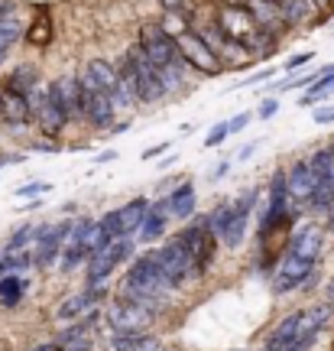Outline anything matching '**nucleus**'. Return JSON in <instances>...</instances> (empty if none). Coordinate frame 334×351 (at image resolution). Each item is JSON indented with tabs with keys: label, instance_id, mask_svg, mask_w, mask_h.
<instances>
[{
	"label": "nucleus",
	"instance_id": "1",
	"mask_svg": "<svg viewBox=\"0 0 334 351\" xmlns=\"http://www.w3.org/2000/svg\"><path fill=\"white\" fill-rule=\"evenodd\" d=\"M172 283H169V276L162 274L159 261H156V251L149 254H140L133 263H130V270L124 274L120 280V300L127 302H143V306H159L162 296H169L172 293Z\"/></svg>",
	"mask_w": 334,
	"mask_h": 351
},
{
	"label": "nucleus",
	"instance_id": "2",
	"mask_svg": "<svg viewBox=\"0 0 334 351\" xmlns=\"http://www.w3.org/2000/svg\"><path fill=\"white\" fill-rule=\"evenodd\" d=\"M140 46L149 56V62L156 65L159 72H185L188 65L179 52V43H175V33L162 20H143L140 23Z\"/></svg>",
	"mask_w": 334,
	"mask_h": 351
},
{
	"label": "nucleus",
	"instance_id": "3",
	"mask_svg": "<svg viewBox=\"0 0 334 351\" xmlns=\"http://www.w3.org/2000/svg\"><path fill=\"white\" fill-rule=\"evenodd\" d=\"M29 104L36 111V124L46 137H59L68 121H72V111H68V98H65V85L62 82H49L46 88H36L29 95Z\"/></svg>",
	"mask_w": 334,
	"mask_h": 351
},
{
	"label": "nucleus",
	"instance_id": "4",
	"mask_svg": "<svg viewBox=\"0 0 334 351\" xmlns=\"http://www.w3.org/2000/svg\"><path fill=\"white\" fill-rule=\"evenodd\" d=\"M175 43H179V52H182L185 65L195 69L198 75H221L224 72V65H221L224 59L195 26H182V29L175 33Z\"/></svg>",
	"mask_w": 334,
	"mask_h": 351
},
{
	"label": "nucleus",
	"instance_id": "5",
	"mask_svg": "<svg viewBox=\"0 0 334 351\" xmlns=\"http://www.w3.org/2000/svg\"><path fill=\"white\" fill-rule=\"evenodd\" d=\"M175 238L182 241L188 247V254H192V261H195V276L208 274L211 261H214V254H218V234L208 228V215H195L192 221H185V228H182Z\"/></svg>",
	"mask_w": 334,
	"mask_h": 351
},
{
	"label": "nucleus",
	"instance_id": "6",
	"mask_svg": "<svg viewBox=\"0 0 334 351\" xmlns=\"http://www.w3.org/2000/svg\"><path fill=\"white\" fill-rule=\"evenodd\" d=\"M136 251L133 238H117L107 247H101L98 254H91V261L85 263V287H104V280L120 267L124 261H130Z\"/></svg>",
	"mask_w": 334,
	"mask_h": 351
},
{
	"label": "nucleus",
	"instance_id": "7",
	"mask_svg": "<svg viewBox=\"0 0 334 351\" xmlns=\"http://www.w3.org/2000/svg\"><path fill=\"white\" fill-rule=\"evenodd\" d=\"M153 319H156V309H153V306L127 302V300L111 302L107 313H104V322L111 326V335H136V332H146V326Z\"/></svg>",
	"mask_w": 334,
	"mask_h": 351
},
{
	"label": "nucleus",
	"instance_id": "8",
	"mask_svg": "<svg viewBox=\"0 0 334 351\" xmlns=\"http://www.w3.org/2000/svg\"><path fill=\"white\" fill-rule=\"evenodd\" d=\"M127 59H130V65H133V72H136V85H140V104H156V101L166 95V85H162L159 69L149 62V56L143 52V46H140V43L127 49Z\"/></svg>",
	"mask_w": 334,
	"mask_h": 351
},
{
	"label": "nucleus",
	"instance_id": "9",
	"mask_svg": "<svg viewBox=\"0 0 334 351\" xmlns=\"http://www.w3.org/2000/svg\"><path fill=\"white\" fill-rule=\"evenodd\" d=\"M156 261H159L162 274L169 276V283H172V287H182L188 276H195V261H192L188 247L179 238L166 241L162 247H156Z\"/></svg>",
	"mask_w": 334,
	"mask_h": 351
},
{
	"label": "nucleus",
	"instance_id": "10",
	"mask_svg": "<svg viewBox=\"0 0 334 351\" xmlns=\"http://www.w3.org/2000/svg\"><path fill=\"white\" fill-rule=\"evenodd\" d=\"M75 231V218H62L55 225H46L42 238L36 241V254H33V267H49L52 261H59L62 251L68 247Z\"/></svg>",
	"mask_w": 334,
	"mask_h": 351
},
{
	"label": "nucleus",
	"instance_id": "11",
	"mask_svg": "<svg viewBox=\"0 0 334 351\" xmlns=\"http://www.w3.org/2000/svg\"><path fill=\"white\" fill-rule=\"evenodd\" d=\"M311 276H315V263L302 261V257L285 251V257L276 267V276H272V293L285 296L289 289H298V287H305V283H311Z\"/></svg>",
	"mask_w": 334,
	"mask_h": 351
},
{
	"label": "nucleus",
	"instance_id": "12",
	"mask_svg": "<svg viewBox=\"0 0 334 351\" xmlns=\"http://www.w3.org/2000/svg\"><path fill=\"white\" fill-rule=\"evenodd\" d=\"M81 82V78H78ZM81 95H85V114H88V124L98 127V130H107V127H117L114 117H117V101H114L111 91H98L81 82Z\"/></svg>",
	"mask_w": 334,
	"mask_h": 351
},
{
	"label": "nucleus",
	"instance_id": "13",
	"mask_svg": "<svg viewBox=\"0 0 334 351\" xmlns=\"http://www.w3.org/2000/svg\"><path fill=\"white\" fill-rule=\"evenodd\" d=\"M257 199H260V189H247V192H240L234 199V221L227 225V231H224L221 244L224 247H240L244 244V238H247V225H250V212H253V205H257Z\"/></svg>",
	"mask_w": 334,
	"mask_h": 351
},
{
	"label": "nucleus",
	"instance_id": "14",
	"mask_svg": "<svg viewBox=\"0 0 334 351\" xmlns=\"http://www.w3.org/2000/svg\"><path fill=\"white\" fill-rule=\"evenodd\" d=\"M0 121L7 127H26L29 121H36V111L29 104V95H20L13 88L0 85Z\"/></svg>",
	"mask_w": 334,
	"mask_h": 351
},
{
	"label": "nucleus",
	"instance_id": "15",
	"mask_svg": "<svg viewBox=\"0 0 334 351\" xmlns=\"http://www.w3.org/2000/svg\"><path fill=\"white\" fill-rule=\"evenodd\" d=\"M104 296H107V289H104V287H85L81 293H75V296H68V300H65L62 306H59V313H55V315H59L62 322L81 319V315L91 313V309H94V306H98V302L104 300Z\"/></svg>",
	"mask_w": 334,
	"mask_h": 351
},
{
	"label": "nucleus",
	"instance_id": "16",
	"mask_svg": "<svg viewBox=\"0 0 334 351\" xmlns=\"http://www.w3.org/2000/svg\"><path fill=\"white\" fill-rule=\"evenodd\" d=\"M298 202H283V205H266V212L260 218V241L276 234L279 228H292L298 221Z\"/></svg>",
	"mask_w": 334,
	"mask_h": 351
},
{
	"label": "nucleus",
	"instance_id": "17",
	"mask_svg": "<svg viewBox=\"0 0 334 351\" xmlns=\"http://www.w3.org/2000/svg\"><path fill=\"white\" fill-rule=\"evenodd\" d=\"M322 244H324V231L318 225H302L289 238V254H296L302 261H318V254H322Z\"/></svg>",
	"mask_w": 334,
	"mask_h": 351
},
{
	"label": "nucleus",
	"instance_id": "18",
	"mask_svg": "<svg viewBox=\"0 0 334 351\" xmlns=\"http://www.w3.org/2000/svg\"><path fill=\"white\" fill-rule=\"evenodd\" d=\"M315 186H318V179L311 173L309 160H298V163L289 166V195H292V202L309 205L311 195H315Z\"/></svg>",
	"mask_w": 334,
	"mask_h": 351
},
{
	"label": "nucleus",
	"instance_id": "19",
	"mask_svg": "<svg viewBox=\"0 0 334 351\" xmlns=\"http://www.w3.org/2000/svg\"><path fill=\"white\" fill-rule=\"evenodd\" d=\"M81 82L91 88H98V91H111L117 88V82H120V75H117V65H111L107 59H91V62L85 65V72H81Z\"/></svg>",
	"mask_w": 334,
	"mask_h": 351
},
{
	"label": "nucleus",
	"instance_id": "20",
	"mask_svg": "<svg viewBox=\"0 0 334 351\" xmlns=\"http://www.w3.org/2000/svg\"><path fill=\"white\" fill-rule=\"evenodd\" d=\"M149 208H153V202H149L146 195H136V199L127 202L124 208H117V215H120V231H124V238H133V234H140V228H143V221H146Z\"/></svg>",
	"mask_w": 334,
	"mask_h": 351
},
{
	"label": "nucleus",
	"instance_id": "21",
	"mask_svg": "<svg viewBox=\"0 0 334 351\" xmlns=\"http://www.w3.org/2000/svg\"><path fill=\"white\" fill-rule=\"evenodd\" d=\"M298 339H302V313H292L285 315L276 326V332L266 339V351H289Z\"/></svg>",
	"mask_w": 334,
	"mask_h": 351
},
{
	"label": "nucleus",
	"instance_id": "22",
	"mask_svg": "<svg viewBox=\"0 0 334 351\" xmlns=\"http://www.w3.org/2000/svg\"><path fill=\"white\" fill-rule=\"evenodd\" d=\"M195 202H198V192H195V182L185 179L169 192V212L172 218H182V221H192L195 218Z\"/></svg>",
	"mask_w": 334,
	"mask_h": 351
},
{
	"label": "nucleus",
	"instance_id": "23",
	"mask_svg": "<svg viewBox=\"0 0 334 351\" xmlns=\"http://www.w3.org/2000/svg\"><path fill=\"white\" fill-rule=\"evenodd\" d=\"M169 195L166 199H156L153 202V208H149L146 215V221H143V228H140V234H136V241H159L162 238V231H166V225H169Z\"/></svg>",
	"mask_w": 334,
	"mask_h": 351
},
{
	"label": "nucleus",
	"instance_id": "24",
	"mask_svg": "<svg viewBox=\"0 0 334 351\" xmlns=\"http://www.w3.org/2000/svg\"><path fill=\"white\" fill-rule=\"evenodd\" d=\"M55 36V26H52V13L49 10H39L33 16V23L26 26V43L29 46H36V49H46Z\"/></svg>",
	"mask_w": 334,
	"mask_h": 351
},
{
	"label": "nucleus",
	"instance_id": "25",
	"mask_svg": "<svg viewBox=\"0 0 334 351\" xmlns=\"http://www.w3.org/2000/svg\"><path fill=\"white\" fill-rule=\"evenodd\" d=\"M331 91H334V62L324 65V69H318V78H315L309 91L298 98V104H302V108H309V104H322Z\"/></svg>",
	"mask_w": 334,
	"mask_h": 351
},
{
	"label": "nucleus",
	"instance_id": "26",
	"mask_svg": "<svg viewBox=\"0 0 334 351\" xmlns=\"http://www.w3.org/2000/svg\"><path fill=\"white\" fill-rule=\"evenodd\" d=\"M42 231H46V225H33V221H26V225H20L10 238H7V244H3V251L0 254H23V247H29V244L36 247V241L42 238Z\"/></svg>",
	"mask_w": 334,
	"mask_h": 351
},
{
	"label": "nucleus",
	"instance_id": "27",
	"mask_svg": "<svg viewBox=\"0 0 334 351\" xmlns=\"http://www.w3.org/2000/svg\"><path fill=\"white\" fill-rule=\"evenodd\" d=\"M7 88H13V91H20V95H33L39 88V72H36V65H16L10 75H7V82H3Z\"/></svg>",
	"mask_w": 334,
	"mask_h": 351
},
{
	"label": "nucleus",
	"instance_id": "28",
	"mask_svg": "<svg viewBox=\"0 0 334 351\" xmlns=\"http://www.w3.org/2000/svg\"><path fill=\"white\" fill-rule=\"evenodd\" d=\"M26 283L20 274H10L0 280V306H7V309H13V306H20V300L26 296Z\"/></svg>",
	"mask_w": 334,
	"mask_h": 351
},
{
	"label": "nucleus",
	"instance_id": "29",
	"mask_svg": "<svg viewBox=\"0 0 334 351\" xmlns=\"http://www.w3.org/2000/svg\"><path fill=\"white\" fill-rule=\"evenodd\" d=\"M309 0H279V16H283L285 29L289 26H302L309 20Z\"/></svg>",
	"mask_w": 334,
	"mask_h": 351
},
{
	"label": "nucleus",
	"instance_id": "30",
	"mask_svg": "<svg viewBox=\"0 0 334 351\" xmlns=\"http://www.w3.org/2000/svg\"><path fill=\"white\" fill-rule=\"evenodd\" d=\"M283 202H292V195H289V169H276L270 179V189H266V205H283Z\"/></svg>",
	"mask_w": 334,
	"mask_h": 351
},
{
	"label": "nucleus",
	"instance_id": "31",
	"mask_svg": "<svg viewBox=\"0 0 334 351\" xmlns=\"http://www.w3.org/2000/svg\"><path fill=\"white\" fill-rule=\"evenodd\" d=\"M156 339L149 332H136V335H111V351H140V348H153Z\"/></svg>",
	"mask_w": 334,
	"mask_h": 351
},
{
	"label": "nucleus",
	"instance_id": "32",
	"mask_svg": "<svg viewBox=\"0 0 334 351\" xmlns=\"http://www.w3.org/2000/svg\"><path fill=\"white\" fill-rule=\"evenodd\" d=\"M311 173H315V179L322 182V179H328V176L334 173V143H328V147H322V150H315L311 153Z\"/></svg>",
	"mask_w": 334,
	"mask_h": 351
},
{
	"label": "nucleus",
	"instance_id": "33",
	"mask_svg": "<svg viewBox=\"0 0 334 351\" xmlns=\"http://www.w3.org/2000/svg\"><path fill=\"white\" fill-rule=\"evenodd\" d=\"M16 36H23V26L16 16H0V62L10 52V46L16 43Z\"/></svg>",
	"mask_w": 334,
	"mask_h": 351
},
{
	"label": "nucleus",
	"instance_id": "34",
	"mask_svg": "<svg viewBox=\"0 0 334 351\" xmlns=\"http://www.w3.org/2000/svg\"><path fill=\"white\" fill-rule=\"evenodd\" d=\"M234 221V202H221L214 212L208 215V228L218 234V241L224 238V231H227V225Z\"/></svg>",
	"mask_w": 334,
	"mask_h": 351
},
{
	"label": "nucleus",
	"instance_id": "35",
	"mask_svg": "<svg viewBox=\"0 0 334 351\" xmlns=\"http://www.w3.org/2000/svg\"><path fill=\"white\" fill-rule=\"evenodd\" d=\"M227 137H231V124H227V121H218V124L208 130V137H205V150H214V147H221Z\"/></svg>",
	"mask_w": 334,
	"mask_h": 351
},
{
	"label": "nucleus",
	"instance_id": "36",
	"mask_svg": "<svg viewBox=\"0 0 334 351\" xmlns=\"http://www.w3.org/2000/svg\"><path fill=\"white\" fill-rule=\"evenodd\" d=\"M311 59H315V52H311V49L296 52V56H289V62H283V72H285V75H292V72H302V69H305Z\"/></svg>",
	"mask_w": 334,
	"mask_h": 351
},
{
	"label": "nucleus",
	"instance_id": "37",
	"mask_svg": "<svg viewBox=\"0 0 334 351\" xmlns=\"http://www.w3.org/2000/svg\"><path fill=\"white\" fill-rule=\"evenodd\" d=\"M49 189H52L49 182H39V179H36V182H23V186L16 189L13 195H16V199H33V202H36L39 195H42V192H49Z\"/></svg>",
	"mask_w": 334,
	"mask_h": 351
},
{
	"label": "nucleus",
	"instance_id": "38",
	"mask_svg": "<svg viewBox=\"0 0 334 351\" xmlns=\"http://www.w3.org/2000/svg\"><path fill=\"white\" fill-rule=\"evenodd\" d=\"M276 111H279V98H263L260 108H257V117H260V121H270V117H276Z\"/></svg>",
	"mask_w": 334,
	"mask_h": 351
},
{
	"label": "nucleus",
	"instance_id": "39",
	"mask_svg": "<svg viewBox=\"0 0 334 351\" xmlns=\"http://www.w3.org/2000/svg\"><path fill=\"white\" fill-rule=\"evenodd\" d=\"M311 121H315V124H334V104H318V108H315V114H311Z\"/></svg>",
	"mask_w": 334,
	"mask_h": 351
},
{
	"label": "nucleus",
	"instance_id": "40",
	"mask_svg": "<svg viewBox=\"0 0 334 351\" xmlns=\"http://www.w3.org/2000/svg\"><path fill=\"white\" fill-rule=\"evenodd\" d=\"M250 121H253V114H250V111H240V114H234V117L227 121V124H231V134H240V130H244V127H247Z\"/></svg>",
	"mask_w": 334,
	"mask_h": 351
},
{
	"label": "nucleus",
	"instance_id": "41",
	"mask_svg": "<svg viewBox=\"0 0 334 351\" xmlns=\"http://www.w3.org/2000/svg\"><path fill=\"white\" fill-rule=\"evenodd\" d=\"M159 3L169 16H182V13H185V0H159Z\"/></svg>",
	"mask_w": 334,
	"mask_h": 351
},
{
	"label": "nucleus",
	"instance_id": "42",
	"mask_svg": "<svg viewBox=\"0 0 334 351\" xmlns=\"http://www.w3.org/2000/svg\"><path fill=\"white\" fill-rule=\"evenodd\" d=\"M227 173H231V163H218L214 169H208V182L214 186V182H221V179H224Z\"/></svg>",
	"mask_w": 334,
	"mask_h": 351
},
{
	"label": "nucleus",
	"instance_id": "43",
	"mask_svg": "<svg viewBox=\"0 0 334 351\" xmlns=\"http://www.w3.org/2000/svg\"><path fill=\"white\" fill-rule=\"evenodd\" d=\"M172 150V140H162V143H156V147H149V150H143V160H153V156H159V153Z\"/></svg>",
	"mask_w": 334,
	"mask_h": 351
},
{
	"label": "nucleus",
	"instance_id": "44",
	"mask_svg": "<svg viewBox=\"0 0 334 351\" xmlns=\"http://www.w3.org/2000/svg\"><path fill=\"white\" fill-rule=\"evenodd\" d=\"M272 75H276V69H263V72H257V75H250L247 82H240L237 88H247V85H253V82H266V78H272ZM237 88H234V91H237Z\"/></svg>",
	"mask_w": 334,
	"mask_h": 351
},
{
	"label": "nucleus",
	"instance_id": "45",
	"mask_svg": "<svg viewBox=\"0 0 334 351\" xmlns=\"http://www.w3.org/2000/svg\"><path fill=\"white\" fill-rule=\"evenodd\" d=\"M257 147H260V140H250L247 147H240V150H237V160H240V163H247L250 156L257 153Z\"/></svg>",
	"mask_w": 334,
	"mask_h": 351
},
{
	"label": "nucleus",
	"instance_id": "46",
	"mask_svg": "<svg viewBox=\"0 0 334 351\" xmlns=\"http://www.w3.org/2000/svg\"><path fill=\"white\" fill-rule=\"evenodd\" d=\"M33 150L36 153H59L62 147H59V143H33Z\"/></svg>",
	"mask_w": 334,
	"mask_h": 351
},
{
	"label": "nucleus",
	"instance_id": "47",
	"mask_svg": "<svg viewBox=\"0 0 334 351\" xmlns=\"http://www.w3.org/2000/svg\"><path fill=\"white\" fill-rule=\"evenodd\" d=\"M111 160H117V150H104V153H98V163H111Z\"/></svg>",
	"mask_w": 334,
	"mask_h": 351
},
{
	"label": "nucleus",
	"instance_id": "48",
	"mask_svg": "<svg viewBox=\"0 0 334 351\" xmlns=\"http://www.w3.org/2000/svg\"><path fill=\"white\" fill-rule=\"evenodd\" d=\"M324 296H328V306H334V276L328 280V287H324Z\"/></svg>",
	"mask_w": 334,
	"mask_h": 351
},
{
	"label": "nucleus",
	"instance_id": "49",
	"mask_svg": "<svg viewBox=\"0 0 334 351\" xmlns=\"http://www.w3.org/2000/svg\"><path fill=\"white\" fill-rule=\"evenodd\" d=\"M33 351H59V345H55V341H46V345H36Z\"/></svg>",
	"mask_w": 334,
	"mask_h": 351
},
{
	"label": "nucleus",
	"instance_id": "50",
	"mask_svg": "<svg viewBox=\"0 0 334 351\" xmlns=\"http://www.w3.org/2000/svg\"><path fill=\"white\" fill-rule=\"evenodd\" d=\"M324 215H328V228H331V231H334V202H331V208H328V212H324Z\"/></svg>",
	"mask_w": 334,
	"mask_h": 351
},
{
	"label": "nucleus",
	"instance_id": "51",
	"mask_svg": "<svg viewBox=\"0 0 334 351\" xmlns=\"http://www.w3.org/2000/svg\"><path fill=\"white\" fill-rule=\"evenodd\" d=\"M156 351H175V348H156Z\"/></svg>",
	"mask_w": 334,
	"mask_h": 351
},
{
	"label": "nucleus",
	"instance_id": "52",
	"mask_svg": "<svg viewBox=\"0 0 334 351\" xmlns=\"http://www.w3.org/2000/svg\"><path fill=\"white\" fill-rule=\"evenodd\" d=\"M324 3H331V7H334V0H324Z\"/></svg>",
	"mask_w": 334,
	"mask_h": 351
},
{
	"label": "nucleus",
	"instance_id": "53",
	"mask_svg": "<svg viewBox=\"0 0 334 351\" xmlns=\"http://www.w3.org/2000/svg\"><path fill=\"white\" fill-rule=\"evenodd\" d=\"M263 351H266V348H263Z\"/></svg>",
	"mask_w": 334,
	"mask_h": 351
}]
</instances>
